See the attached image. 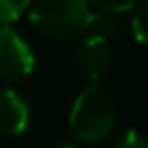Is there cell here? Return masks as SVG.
Masks as SVG:
<instances>
[{
  "instance_id": "obj_1",
  "label": "cell",
  "mask_w": 148,
  "mask_h": 148,
  "mask_svg": "<svg viewBox=\"0 0 148 148\" xmlns=\"http://www.w3.org/2000/svg\"><path fill=\"white\" fill-rule=\"evenodd\" d=\"M69 128L77 142L97 144L114 130V103L110 95L97 87H85L73 101L69 114Z\"/></svg>"
},
{
  "instance_id": "obj_2",
  "label": "cell",
  "mask_w": 148,
  "mask_h": 148,
  "mask_svg": "<svg viewBox=\"0 0 148 148\" xmlns=\"http://www.w3.org/2000/svg\"><path fill=\"white\" fill-rule=\"evenodd\" d=\"M91 16L85 0H37L31 10V25L47 39H73L83 35Z\"/></svg>"
},
{
  "instance_id": "obj_3",
  "label": "cell",
  "mask_w": 148,
  "mask_h": 148,
  "mask_svg": "<svg viewBox=\"0 0 148 148\" xmlns=\"http://www.w3.org/2000/svg\"><path fill=\"white\" fill-rule=\"evenodd\" d=\"M35 69V55L29 43L8 25H0V79L21 81Z\"/></svg>"
},
{
  "instance_id": "obj_4",
  "label": "cell",
  "mask_w": 148,
  "mask_h": 148,
  "mask_svg": "<svg viewBox=\"0 0 148 148\" xmlns=\"http://www.w3.org/2000/svg\"><path fill=\"white\" fill-rule=\"evenodd\" d=\"M110 41L97 35H87L83 37V41L77 47L75 53V65L77 71L83 79L87 81H97L110 67L112 63V49H110Z\"/></svg>"
},
{
  "instance_id": "obj_5",
  "label": "cell",
  "mask_w": 148,
  "mask_h": 148,
  "mask_svg": "<svg viewBox=\"0 0 148 148\" xmlns=\"http://www.w3.org/2000/svg\"><path fill=\"white\" fill-rule=\"evenodd\" d=\"M31 122V108L27 99L12 87L0 89V134L21 136Z\"/></svg>"
},
{
  "instance_id": "obj_6",
  "label": "cell",
  "mask_w": 148,
  "mask_h": 148,
  "mask_svg": "<svg viewBox=\"0 0 148 148\" xmlns=\"http://www.w3.org/2000/svg\"><path fill=\"white\" fill-rule=\"evenodd\" d=\"M122 31H124V27H122V23L116 18V14L101 10V12H91L89 23H87V27H85L83 33L103 37V39H108V41L112 43V41H116V39L122 37Z\"/></svg>"
},
{
  "instance_id": "obj_7",
  "label": "cell",
  "mask_w": 148,
  "mask_h": 148,
  "mask_svg": "<svg viewBox=\"0 0 148 148\" xmlns=\"http://www.w3.org/2000/svg\"><path fill=\"white\" fill-rule=\"evenodd\" d=\"M130 27H132V37L140 45L148 47V0H144V2L136 8Z\"/></svg>"
},
{
  "instance_id": "obj_8",
  "label": "cell",
  "mask_w": 148,
  "mask_h": 148,
  "mask_svg": "<svg viewBox=\"0 0 148 148\" xmlns=\"http://www.w3.org/2000/svg\"><path fill=\"white\" fill-rule=\"evenodd\" d=\"M31 0H0V25H10L27 10Z\"/></svg>"
},
{
  "instance_id": "obj_9",
  "label": "cell",
  "mask_w": 148,
  "mask_h": 148,
  "mask_svg": "<svg viewBox=\"0 0 148 148\" xmlns=\"http://www.w3.org/2000/svg\"><path fill=\"white\" fill-rule=\"evenodd\" d=\"M116 146L118 148H148V138L138 130H126L116 140Z\"/></svg>"
},
{
  "instance_id": "obj_10",
  "label": "cell",
  "mask_w": 148,
  "mask_h": 148,
  "mask_svg": "<svg viewBox=\"0 0 148 148\" xmlns=\"http://www.w3.org/2000/svg\"><path fill=\"white\" fill-rule=\"evenodd\" d=\"M91 2L99 8V10H106V12H114V14H122V12H128L136 6L138 0H91Z\"/></svg>"
}]
</instances>
